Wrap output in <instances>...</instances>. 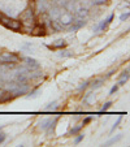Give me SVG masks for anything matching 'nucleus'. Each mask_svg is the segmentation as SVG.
<instances>
[{
  "instance_id": "nucleus-1",
  "label": "nucleus",
  "mask_w": 130,
  "mask_h": 147,
  "mask_svg": "<svg viewBox=\"0 0 130 147\" xmlns=\"http://www.w3.org/2000/svg\"><path fill=\"white\" fill-rule=\"evenodd\" d=\"M0 24L3 26H5L7 29H9V30L16 31V33H21V30L24 29V22L20 18L16 20V18H11V17L4 16L1 18V21H0Z\"/></svg>"
},
{
  "instance_id": "nucleus-2",
  "label": "nucleus",
  "mask_w": 130,
  "mask_h": 147,
  "mask_svg": "<svg viewBox=\"0 0 130 147\" xmlns=\"http://www.w3.org/2000/svg\"><path fill=\"white\" fill-rule=\"evenodd\" d=\"M21 61V56L16 52H9V51H3L0 52V64L8 65V64H17Z\"/></svg>"
},
{
  "instance_id": "nucleus-3",
  "label": "nucleus",
  "mask_w": 130,
  "mask_h": 147,
  "mask_svg": "<svg viewBox=\"0 0 130 147\" xmlns=\"http://www.w3.org/2000/svg\"><path fill=\"white\" fill-rule=\"evenodd\" d=\"M73 20H74V16H73V13L65 8L63 12H61L60 16H59L57 21H59V24L63 26V29H67L68 26H69L70 24L73 22Z\"/></svg>"
},
{
  "instance_id": "nucleus-4",
  "label": "nucleus",
  "mask_w": 130,
  "mask_h": 147,
  "mask_svg": "<svg viewBox=\"0 0 130 147\" xmlns=\"http://www.w3.org/2000/svg\"><path fill=\"white\" fill-rule=\"evenodd\" d=\"M30 34L33 36H46L47 35V29H46V25H42V24H35L31 29Z\"/></svg>"
},
{
  "instance_id": "nucleus-5",
  "label": "nucleus",
  "mask_w": 130,
  "mask_h": 147,
  "mask_svg": "<svg viewBox=\"0 0 130 147\" xmlns=\"http://www.w3.org/2000/svg\"><path fill=\"white\" fill-rule=\"evenodd\" d=\"M34 16H35V11L31 7H28L25 11H22V13H20V20L25 22V21H34Z\"/></svg>"
},
{
  "instance_id": "nucleus-6",
  "label": "nucleus",
  "mask_w": 130,
  "mask_h": 147,
  "mask_svg": "<svg viewBox=\"0 0 130 147\" xmlns=\"http://www.w3.org/2000/svg\"><path fill=\"white\" fill-rule=\"evenodd\" d=\"M24 61H25V65L29 70H35V69H39V68H40V64L33 57H25Z\"/></svg>"
},
{
  "instance_id": "nucleus-7",
  "label": "nucleus",
  "mask_w": 130,
  "mask_h": 147,
  "mask_svg": "<svg viewBox=\"0 0 130 147\" xmlns=\"http://www.w3.org/2000/svg\"><path fill=\"white\" fill-rule=\"evenodd\" d=\"M57 122V119H44L40 121V129L42 130H48L52 129V126H55V124Z\"/></svg>"
},
{
  "instance_id": "nucleus-8",
  "label": "nucleus",
  "mask_w": 130,
  "mask_h": 147,
  "mask_svg": "<svg viewBox=\"0 0 130 147\" xmlns=\"http://www.w3.org/2000/svg\"><path fill=\"white\" fill-rule=\"evenodd\" d=\"M50 50H53V51H59V50H63V48L67 47V42L64 39H56L51 46H47Z\"/></svg>"
},
{
  "instance_id": "nucleus-9",
  "label": "nucleus",
  "mask_w": 130,
  "mask_h": 147,
  "mask_svg": "<svg viewBox=\"0 0 130 147\" xmlns=\"http://www.w3.org/2000/svg\"><path fill=\"white\" fill-rule=\"evenodd\" d=\"M51 20V16L48 12H40V13L36 16V24H42V25H46Z\"/></svg>"
},
{
  "instance_id": "nucleus-10",
  "label": "nucleus",
  "mask_w": 130,
  "mask_h": 147,
  "mask_svg": "<svg viewBox=\"0 0 130 147\" xmlns=\"http://www.w3.org/2000/svg\"><path fill=\"white\" fill-rule=\"evenodd\" d=\"M104 80H105V77H98V78H95V80H92V82L89 83V85L91 86L92 90H96L104 85Z\"/></svg>"
},
{
  "instance_id": "nucleus-11",
  "label": "nucleus",
  "mask_w": 130,
  "mask_h": 147,
  "mask_svg": "<svg viewBox=\"0 0 130 147\" xmlns=\"http://www.w3.org/2000/svg\"><path fill=\"white\" fill-rule=\"evenodd\" d=\"M122 139V134H117L116 137H113V138H111L108 142H105V146H111V144H115V143H117V142H120Z\"/></svg>"
},
{
  "instance_id": "nucleus-12",
  "label": "nucleus",
  "mask_w": 130,
  "mask_h": 147,
  "mask_svg": "<svg viewBox=\"0 0 130 147\" xmlns=\"http://www.w3.org/2000/svg\"><path fill=\"white\" fill-rule=\"evenodd\" d=\"M89 9H79V11L75 13V18H81V20H83V17H87L89 16Z\"/></svg>"
},
{
  "instance_id": "nucleus-13",
  "label": "nucleus",
  "mask_w": 130,
  "mask_h": 147,
  "mask_svg": "<svg viewBox=\"0 0 130 147\" xmlns=\"http://www.w3.org/2000/svg\"><path fill=\"white\" fill-rule=\"evenodd\" d=\"M82 128H83L82 124H79V125H77V126H74V128H72L70 129V131H69V136H75V134H78Z\"/></svg>"
},
{
  "instance_id": "nucleus-14",
  "label": "nucleus",
  "mask_w": 130,
  "mask_h": 147,
  "mask_svg": "<svg viewBox=\"0 0 130 147\" xmlns=\"http://www.w3.org/2000/svg\"><path fill=\"white\" fill-rule=\"evenodd\" d=\"M60 52H59V56H61V57H72L73 56V53H70L69 51H67V50H59Z\"/></svg>"
},
{
  "instance_id": "nucleus-15",
  "label": "nucleus",
  "mask_w": 130,
  "mask_h": 147,
  "mask_svg": "<svg viewBox=\"0 0 130 147\" xmlns=\"http://www.w3.org/2000/svg\"><path fill=\"white\" fill-rule=\"evenodd\" d=\"M122 117H124V115H120V116H119V119L116 120V122H115V124H113V126H112V129H111V133H113V131H115V129H117V128H119L120 122L122 121Z\"/></svg>"
},
{
  "instance_id": "nucleus-16",
  "label": "nucleus",
  "mask_w": 130,
  "mask_h": 147,
  "mask_svg": "<svg viewBox=\"0 0 130 147\" xmlns=\"http://www.w3.org/2000/svg\"><path fill=\"white\" fill-rule=\"evenodd\" d=\"M55 109H57V102L51 103L50 106H47L44 108V111H55Z\"/></svg>"
},
{
  "instance_id": "nucleus-17",
  "label": "nucleus",
  "mask_w": 130,
  "mask_h": 147,
  "mask_svg": "<svg viewBox=\"0 0 130 147\" xmlns=\"http://www.w3.org/2000/svg\"><path fill=\"white\" fill-rule=\"evenodd\" d=\"M112 104H113V103H112V102H107V103H104V106L102 107V112L108 111V109H109V108H111V107H112Z\"/></svg>"
},
{
  "instance_id": "nucleus-18",
  "label": "nucleus",
  "mask_w": 130,
  "mask_h": 147,
  "mask_svg": "<svg viewBox=\"0 0 130 147\" xmlns=\"http://www.w3.org/2000/svg\"><path fill=\"white\" fill-rule=\"evenodd\" d=\"M83 138H85V134H78V137L74 139V144H78L81 143V142L83 141Z\"/></svg>"
},
{
  "instance_id": "nucleus-19",
  "label": "nucleus",
  "mask_w": 130,
  "mask_h": 147,
  "mask_svg": "<svg viewBox=\"0 0 130 147\" xmlns=\"http://www.w3.org/2000/svg\"><path fill=\"white\" fill-rule=\"evenodd\" d=\"M129 16H130L129 12H125V13H122L121 16H120V21H122V22H124V21H126V20L129 18Z\"/></svg>"
},
{
  "instance_id": "nucleus-20",
  "label": "nucleus",
  "mask_w": 130,
  "mask_h": 147,
  "mask_svg": "<svg viewBox=\"0 0 130 147\" xmlns=\"http://www.w3.org/2000/svg\"><path fill=\"white\" fill-rule=\"evenodd\" d=\"M89 83H90V82H89V81H86V82H83V83H82V85H81V86H79V87H78V91H79V92H81V91H82V90H85V89H86V87L89 86Z\"/></svg>"
},
{
  "instance_id": "nucleus-21",
  "label": "nucleus",
  "mask_w": 130,
  "mask_h": 147,
  "mask_svg": "<svg viewBox=\"0 0 130 147\" xmlns=\"http://www.w3.org/2000/svg\"><path fill=\"white\" fill-rule=\"evenodd\" d=\"M38 92H39V90H38V89H36V90H35V91L30 92V94H29V95H28V98H29V99H31V98H36V96H38Z\"/></svg>"
},
{
  "instance_id": "nucleus-22",
  "label": "nucleus",
  "mask_w": 130,
  "mask_h": 147,
  "mask_svg": "<svg viewBox=\"0 0 130 147\" xmlns=\"http://www.w3.org/2000/svg\"><path fill=\"white\" fill-rule=\"evenodd\" d=\"M92 121V117H86V119H83V121H82V125L83 126H86L87 124H90V122Z\"/></svg>"
},
{
  "instance_id": "nucleus-23",
  "label": "nucleus",
  "mask_w": 130,
  "mask_h": 147,
  "mask_svg": "<svg viewBox=\"0 0 130 147\" xmlns=\"http://www.w3.org/2000/svg\"><path fill=\"white\" fill-rule=\"evenodd\" d=\"M5 138H7V134L3 133V131H0V144H1L4 141H5Z\"/></svg>"
},
{
  "instance_id": "nucleus-24",
  "label": "nucleus",
  "mask_w": 130,
  "mask_h": 147,
  "mask_svg": "<svg viewBox=\"0 0 130 147\" xmlns=\"http://www.w3.org/2000/svg\"><path fill=\"white\" fill-rule=\"evenodd\" d=\"M113 18H115V13H112V14H109V17H108L107 20H105V22L108 24V25H109V24L112 22V21H113Z\"/></svg>"
},
{
  "instance_id": "nucleus-25",
  "label": "nucleus",
  "mask_w": 130,
  "mask_h": 147,
  "mask_svg": "<svg viewBox=\"0 0 130 147\" xmlns=\"http://www.w3.org/2000/svg\"><path fill=\"white\" fill-rule=\"evenodd\" d=\"M117 90H119V85H115V86H113V87H112V89H111V90H109V95H113V94H115V92H116V91H117Z\"/></svg>"
},
{
  "instance_id": "nucleus-26",
  "label": "nucleus",
  "mask_w": 130,
  "mask_h": 147,
  "mask_svg": "<svg viewBox=\"0 0 130 147\" xmlns=\"http://www.w3.org/2000/svg\"><path fill=\"white\" fill-rule=\"evenodd\" d=\"M105 0H92V4L94 5H102V4H104Z\"/></svg>"
},
{
  "instance_id": "nucleus-27",
  "label": "nucleus",
  "mask_w": 130,
  "mask_h": 147,
  "mask_svg": "<svg viewBox=\"0 0 130 147\" xmlns=\"http://www.w3.org/2000/svg\"><path fill=\"white\" fill-rule=\"evenodd\" d=\"M126 78H121V80H120L119 81V83H117V85H119V86H124V85H125V83H126Z\"/></svg>"
},
{
  "instance_id": "nucleus-28",
  "label": "nucleus",
  "mask_w": 130,
  "mask_h": 147,
  "mask_svg": "<svg viewBox=\"0 0 130 147\" xmlns=\"http://www.w3.org/2000/svg\"><path fill=\"white\" fill-rule=\"evenodd\" d=\"M115 72H116V70H113V69H112V70H109V72H108V73H107V76H105V78H108V77H111V76H112V74H113V73H115Z\"/></svg>"
},
{
  "instance_id": "nucleus-29",
  "label": "nucleus",
  "mask_w": 130,
  "mask_h": 147,
  "mask_svg": "<svg viewBox=\"0 0 130 147\" xmlns=\"http://www.w3.org/2000/svg\"><path fill=\"white\" fill-rule=\"evenodd\" d=\"M4 16H5V14H4V13H3V12L0 11V21H1V18H3V17H4Z\"/></svg>"
}]
</instances>
